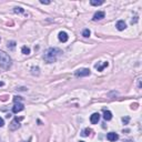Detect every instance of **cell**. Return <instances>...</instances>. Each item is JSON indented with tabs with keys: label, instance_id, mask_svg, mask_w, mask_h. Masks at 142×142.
<instances>
[{
	"label": "cell",
	"instance_id": "6da1fadb",
	"mask_svg": "<svg viewBox=\"0 0 142 142\" xmlns=\"http://www.w3.org/2000/svg\"><path fill=\"white\" fill-rule=\"evenodd\" d=\"M62 54V51L59 48H49L48 50L44 52L43 59L47 63H53L57 61V59L59 58V56Z\"/></svg>",
	"mask_w": 142,
	"mask_h": 142
},
{
	"label": "cell",
	"instance_id": "7a4b0ae2",
	"mask_svg": "<svg viewBox=\"0 0 142 142\" xmlns=\"http://www.w3.org/2000/svg\"><path fill=\"white\" fill-rule=\"evenodd\" d=\"M11 65H12V60H11L10 56L3 51H0V67L4 70H8L10 69Z\"/></svg>",
	"mask_w": 142,
	"mask_h": 142
},
{
	"label": "cell",
	"instance_id": "3957f363",
	"mask_svg": "<svg viewBox=\"0 0 142 142\" xmlns=\"http://www.w3.org/2000/svg\"><path fill=\"white\" fill-rule=\"evenodd\" d=\"M23 118H15V119L12 120V122L9 124V129H10L11 131H16V130H18L19 128H20V121Z\"/></svg>",
	"mask_w": 142,
	"mask_h": 142
},
{
	"label": "cell",
	"instance_id": "277c9868",
	"mask_svg": "<svg viewBox=\"0 0 142 142\" xmlns=\"http://www.w3.org/2000/svg\"><path fill=\"white\" fill-rule=\"evenodd\" d=\"M77 77H88V75L90 74V70L89 69H87V68H81V69H79V70H77L75 71V73H74Z\"/></svg>",
	"mask_w": 142,
	"mask_h": 142
},
{
	"label": "cell",
	"instance_id": "5b68a950",
	"mask_svg": "<svg viewBox=\"0 0 142 142\" xmlns=\"http://www.w3.org/2000/svg\"><path fill=\"white\" fill-rule=\"evenodd\" d=\"M23 109H25V106H23V103H21V102H16L15 106H13V108H12V112H13V113H18V112H20V111H22Z\"/></svg>",
	"mask_w": 142,
	"mask_h": 142
},
{
	"label": "cell",
	"instance_id": "8992f818",
	"mask_svg": "<svg viewBox=\"0 0 142 142\" xmlns=\"http://www.w3.org/2000/svg\"><path fill=\"white\" fill-rule=\"evenodd\" d=\"M99 120H100V114L99 113H92L91 117H90V122H91L92 124H97L99 122Z\"/></svg>",
	"mask_w": 142,
	"mask_h": 142
},
{
	"label": "cell",
	"instance_id": "52a82bcc",
	"mask_svg": "<svg viewBox=\"0 0 142 142\" xmlns=\"http://www.w3.org/2000/svg\"><path fill=\"white\" fill-rule=\"evenodd\" d=\"M106 139L111 142H114L119 139V136H118L117 133H114V132H109V133L106 134Z\"/></svg>",
	"mask_w": 142,
	"mask_h": 142
},
{
	"label": "cell",
	"instance_id": "ba28073f",
	"mask_svg": "<svg viewBox=\"0 0 142 142\" xmlns=\"http://www.w3.org/2000/svg\"><path fill=\"white\" fill-rule=\"evenodd\" d=\"M105 16H106L105 11H97V12L94 13V16H93V20H94V21L101 20V19L105 18Z\"/></svg>",
	"mask_w": 142,
	"mask_h": 142
},
{
	"label": "cell",
	"instance_id": "9c48e42d",
	"mask_svg": "<svg viewBox=\"0 0 142 142\" xmlns=\"http://www.w3.org/2000/svg\"><path fill=\"white\" fill-rule=\"evenodd\" d=\"M58 37H59V40H60L61 42H67L68 39H69V36H68V34L65 31H61Z\"/></svg>",
	"mask_w": 142,
	"mask_h": 142
},
{
	"label": "cell",
	"instance_id": "30bf717a",
	"mask_svg": "<svg viewBox=\"0 0 142 142\" xmlns=\"http://www.w3.org/2000/svg\"><path fill=\"white\" fill-rule=\"evenodd\" d=\"M115 27H117V29L119 30V31H123L125 28H127V25H125V22L123 20H119L117 22V25H115Z\"/></svg>",
	"mask_w": 142,
	"mask_h": 142
},
{
	"label": "cell",
	"instance_id": "8fae6325",
	"mask_svg": "<svg viewBox=\"0 0 142 142\" xmlns=\"http://www.w3.org/2000/svg\"><path fill=\"white\" fill-rule=\"evenodd\" d=\"M103 118H105L106 121H110V120L112 119V113H111V111H109V110L103 111Z\"/></svg>",
	"mask_w": 142,
	"mask_h": 142
},
{
	"label": "cell",
	"instance_id": "7c38bea8",
	"mask_svg": "<svg viewBox=\"0 0 142 142\" xmlns=\"http://www.w3.org/2000/svg\"><path fill=\"white\" fill-rule=\"evenodd\" d=\"M108 66H109V62H106H106L102 63V65H99V63H98V65H96V69L98 71H102L106 67H108Z\"/></svg>",
	"mask_w": 142,
	"mask_h": 142
},
{
	"label": "cell",
	"instance_id": "4fadbf2b",
	"mask_svg": "<svg viewBox=\"0 0 142 142\" xmlns=\"http://www.w3.org/2000/svg\"><path fill=\"white\" fill-rule=\"evenodd\" d=\"M90 3H91L92 6H101V4L105 3V1H103V0H91Z\"/></svg>",
	"mask_w": 142,
	"mask_h": 142
},
{
	"label": "cell",
	"instance_id": "5bb4252c",
	"mask_svg": "<svg viewBox=\"0 0 142 142\" xmlns=\"http://www.w3.org/2000/svg\"><path fill=\"white\" fill-rule=\"evenodd\" d=\"M21 52H22L23 54H29L30 53V48L29 47H27V46H23L22 48H21Z\"/></svg>",
	"mask_w": 142,
	"mask_h": 142
},
{
	"label": "cell",
	"instance_id": "9a60e30c",
	"mask_svg": "<svg viewBox=\"0 0 142 142\" xmlns=\"http://www.w3.org/2000/svg\"><path fill=\"white\" fill-rule=\"evenodd\" d=\"M90 133H91V129H89V128H86V129H84L83 131L81 132L82 137H88Z\"/></svg>",
	"mask_w": 142,
	"mask_h": 142
},
{
	"label": "cell",
	"instance_id": "2e32d148",
	"mask_svg": "<svg viewBox=\"0 0 142 142\" xmlns=\"http://www.w3.org/2000/svg\"><path fill=\"white\" fill-rule=\"evenodd\" d=\"M31 71H32V74L34 75H38L39 74V67H32L31 68Z\"/></svg>",
	"mask_w": 142,
	"mask_h": 142
},
{
	"label": "cell",
	"instance_id": "e0dca14e",
	"mask_svg": "<svg viewBox=\"0 0 142 142\" xmlns=\"http://www.w3.org/2000/svg\"><path fill=\"white\" fill-rule=\"evenodd\" d=\"M90 35H91V32H90V30H89V29H84L83 31H82V36H83L84 38L90 37Z\"/></svg>",
	"mask_w": 142,
	"mask_h": 142
},
{
	"label": "cell",
	"instance_id": "ac0fdd59",
	"mask_svg": "<svg viewBox=\"0 0 142 142\" xmlns=\"http://www.w3.org/2000/svg\"><path fill=\"white\" fill-rule=\"evenodd\" d=\"M13 12L15 13H23L25 10H23L22 8H20V7H16V8L13 9Z\"/></svg>",
	"mask_w": 142,
	"mask_h": 142
},
{
	"label": "cell",
	"instance_id": "d6986e66",
	"mask_svg": "<svg viewBox=\"0 0 142 142\" xmlns=\"http://www.w3.org/2000/svg\"><path fill=\"white\" fill-rule=\"evenodd\" d=\"M16 47V41H8V48H10L11 50H13Z\"/></svg>",
	"mask_w": 142,
	"mask_h": 142
},
{
	"label": "cell",
	"instance_id": "ffe728a7",
	"mask_svg": "<svg viewBox=\"0 0 142 142\" xmlns=\"http://www.w3.org/2000/svg\"><path fill=\"white\" fill-rule=\"evenodd\" d=\"M129 117H123V118H122V122H123V123L124 124H128V123H129Z\"/></svg>",
	"mask_w": 142,
	"mask_h": 142
},
{
	"label": "cell",
	"instance_id": "44dd1931",
	"mask_svg": "<svg viewBox=\"0 0 142 142\" xmlns=\"http://www.w3.org/2000/svg\"><path fill=\"white\" fill-rule=\"evenodd\" d=\"M13 101H15V103L16 102H20V101H21V97H13Z\"/></svg>",
	"mask_w": 142,
	"mask_h": 142
},
{
	"label": "cell",
	"instance_id": "7402d4cb",
	"mask_svg": "<svg viewBox=\"0 0 142 142\" xmlns=\"http://www.w3.org/2000/svg\"><path fill=\"white\" fill-rule=\"evenodd\" d=\"M40 3H42V4H50L51 1H44V0H40Z\"/></svg>",
	"mask_w": 142,
	"mask_h": 142
},
{
	"label": "cell",
	"instance_id": "603a6c76",
	"mask_svg": "<svg viewBox=\"0 0 142 142\" xmlns=\"http://www.w3.org/2000/svg\"><path fill=\"white\" fill-rule=\"evenodd\" d=\"M3 124H4L3 119H2V118H0V128H1V127H3Z\"/></svg>",
	"mask_w": 142,
	"mask_h": 142
},
{
	"label": "cell",
	"instance_id": "cb8c5ba5",
	"mask_svg": "<svg viewBox=\"0 0 142 142\" xmlns=\"http://www.w3.org/2000/svg\"><path fill=\"white\" fill-rule=\"evenodd\" d=\"M30 141H31V138H29L27 141H21V142H30Z\"/></svg>",
	"mask_w": 142,
	"mask_h": 142
},
{
	"label": "cell",
	"instance_id": "d4e9b609",
	"mask_svg": "<svg viewBox=\"0 0 142 142\" xmlns=\"http://www.w3.org/2000/svg\"><path fill=\"white\" fill-rule=\"evenodd\" d=\"M3 84H4L3 82H2V81H0V87H2V86H3Z\"/></svg>",
	"mask_w": 142,
	"mask_h": 142
},
{
	"label": "cell",
	"instance_id": "484cf974",
	"mask_svg": "<svg viewBox=\"0 0 142 142\" xmlns=\"http://www.w3.org/2000/svg\"><path fill=\"white\" fill-rule=\"evenodd\" d=\"M124 142H132V141H131V140H125Z\"/></svg>",
	"mask_w": 142,
	"mask_h": 142
},
{
	"label": "cell",
	"instance_id": "4316f807",
	"mask_svg": "<svg viewBox=\"0 0 142 142\" xmlns=\"http://www.w3.org/2000/svg\"><path fill=\"white\" fill-rule=\"evenodd\" d=\"M79 142H84V141H79Z\"/></svg>",
	"mask_w": 142,
	"mask_h": 142
}]
</instances>
